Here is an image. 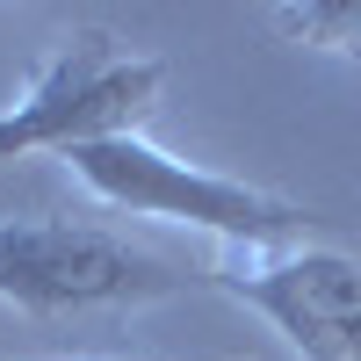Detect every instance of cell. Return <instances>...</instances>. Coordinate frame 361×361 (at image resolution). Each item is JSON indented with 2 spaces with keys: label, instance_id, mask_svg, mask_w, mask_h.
I'll return each instance as SVG.
<instances>
[{
  "label": "cell",
  "instance_id": "cell-3",
  "mask_svg": "<svg viewBox=\"0 0 361 361\" xmlns=\"http://www.w3.org/2000/svg\"><path fill=\"white\" fill-rule=\"evenodd\" d=\"M166 87V66L145 51H123L109 29H80L58 51H44L15 102L0 109V159H37V152H80L102 137L145 130Z\"/></svg>",
  "mask_w": 361,
  "mask_h": 361
},
{
  "label": "cell",
  "instance_id": "cell-2",
  "mask_svg": "<svg viewBox=\"0 0 361 361\" xmlns=\"http://www.w3.org/2000/svg\"><path fill=\"white\" fill-rule=\"evenodd\" d=\"M66 173L94 202L123 209V217L209 231V238H224L231 253H275V246H296V238L311 231L304 202L267 195V188H253V180H231L217 166H195V159L166 152V145H152L145 130L80 145V152H66Z\"/></svg>",
  "mask_w": 361,
  "mask_h": 361
},
{
  "label": "cell",
  "instance_id": "cell-4",
  "mask_svg": "<svg viewBox=\"0 0 361 361\" xmlns=\"http://www.w3.org/2000/svg\"><path fill=\"white\" fill-rule=\"evenodd\" d=\"M209 289L260 311L304 361H361V260L340 246L224 253Z\"/></svg>",
  "mask_w": 361,
  "mask_h": 361
},
{
  "label": "cell",
  "instance_id": "cell-5",
  "mask_svg": "<svg viewBox=\"0 0 361 361\" xmlns=\"http://www.w3.org/2000/svg\"><path fill=\"white\" fill-rule=\"evenodd\" d=\"M267 29L325 58H354L361 66V0H296V8H267Z\"/></svg>",
  "mask_w": 361,
  "mask_h": 361
},
{
  "label": "cell",
  "instance_id": "cell-1",
  "mask_svg": "<svg viewBox=\"0 0 361 361\" xmlns=\"http://www.w3.org/2000/svg\"><path fill=\"white\" fill-rule=\"evenodd\" d=\"M180 289H209V267H188L94 217L0 209V304H15L29 318L145 311Z\"/></svg>",
  "mask_w": 361,
  "mask_h": 361
}]
</instances>
